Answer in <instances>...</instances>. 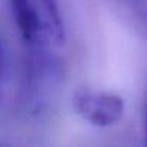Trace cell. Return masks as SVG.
<instances>
[{"label":"cell","instance_id":"7a4b0ae2","mask_svg":"<svg viewBox=\"0 0 147 147\" xmlns=\"http://www.w3.org/2000/svg\"><path fill=\"white\" fill-rule=\"evenodd\" d=\"M9 3L26 51L61 52L66 33L58 0H9Z\"/></svg>","mask_w":147,"mask_h":147},{"label":"cell","instance_id":"5b68a950","mask_svg":"<svg viewBox=\"0 0 147 147\" xmlns=\"http://www.w3.org/2000/svg\"><path fill=\"white\" fill-rule=\"evenodd\" d=\"M143 136H144V144L147 146V88L143 98Z\"/></svg>","mask_w":147,"mask_h":147},{"label":"cell","instance_id":"6da1fadb","mask_svg":"<svg viewBox=\"0 0 147 147\" xmlns=\"http://www.w3.org/2000/svg\"><path fill=\"white\" fill-rule=\"evenodd\" d=\"M63 82L59 52L26 51L19 90V105L29 117L45 115L56 102Z\"/></svg>","mask_w":147,"mask_h":147},{"label":"cell","instance_id":"3957f363","mask_svg":"<svg viewBox=\"0 0 147 147\" xmlns=\"http://www.w3.org/2000/svg\"><path fill=\"white\" fill-rule=\"evenodd\" d=\"M72 108L77 115L95 127H111L121 121L125 104L114 92L81 90L72 97Z\"/></svg>","mask_w":147,"mask_h":147},{"label":"cell","instance_id":"277c9868","mask_svg":"<svg viewBox=\"0 0 147 147\" xmlns=\"http://www.w3.org/2000/svg\"><path fill=\"white\" fill-rule=\"evenodd\" d=\"M6 62H7V55H6V45L0 36V95L3 91V84H5V75H6Z\"/></svg>","mask_w":147,"mask_h":147},{"label":"cell","instance_id":"8992f818","mask_svg":"<svg viewBox=\"0 0 147 147\" xmlns=\"http://www.w3.org/2000/svg\"><path fill=\"white\" fill-rule=\"evenodd\" d=\"M131 2H134L137 5H144V3H147V0H131Z\"/></svg>","mask_w":147,"mask_h":147}]
</instances>
